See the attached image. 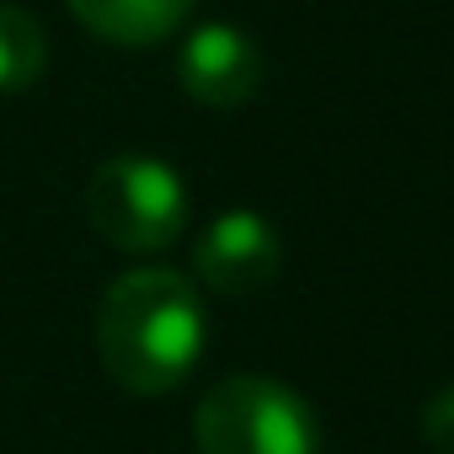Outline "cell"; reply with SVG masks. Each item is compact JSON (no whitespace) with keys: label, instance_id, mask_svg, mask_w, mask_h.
<instances>
[{"label":"cell","instance_id":"cell-1","mask_svg":"<svg viewBox=\"0 0 454 454\" xmlns=\"http://www.w3.org/2000/svg\"><path fill=\"white\" fill-rule=\"evenodd\" d=\"M208 348V316L192 278L171 268H129L97 305V358L129 395L176 390Z\"/></svg>","mask_w":454,"mask_h":454},{"label":"cell","instance_id":"cell-5","mask_svg":"<svg viewBox=\"0 0 454 454\" xmlns=\"http://www.w3.org/2000/svg\"><path fill=\"white\" fill-rule=\"evenodd\" d=\"M192 268L214 294H257L278 278L284 268V241L273 231V219L252 208L219 214L192 247Z\"/></svg>","mask_w":454,"mask_h":454},{"label":"cell","instance_id":"cell-2","mask_svg":"<svg viewBox=\"0 0 454 454\" xmlns=\"http://www.w3.org/2000/svg\"><path fill=\"white\" fill-rule=\"evenodd\" d=\"M198 454H321L310 401L268 374L219 380L192 411Z\"/></svg>","mask_w":454,"mask_h":454},{"label":"cell","instance_id":"cell-8","mask_svg":"<svg viewBox=\"0 0 454 454\" xmlns=\"http://www.w3.org/2000/svg\"><path fill=\"white\" fill-rule=\"evenodd\" d=\"M422 438H427L433 454H454V385H443L422 406Z\"/></svg>","mask_w":454,"mask_h":454},{"label":"cell","instance_id":"cell-4","mask_svg":"<svg viewBox=\"0 0 454 454\" xmlns=\"http://www.w3.org/2000/svg\"><path fill=\"white\" fill-rule=\"evenodd\" d=\"M262 75H268L262 49L241 27H231V22H203V27H192L187 43H182V54H176L182 91L192 102L214 107V113L247 107L262 91Z\"/></svg>","mask_w":454,"mask_h":454},{"label":"cell","instance_id":"cell-3","mask_svg":"<svg viewBox=\"0 0 454 454\" xmlns=\"http://www.w3.org/2000/svg\"><path fill=\"white\" fill-rule=\"evenodd\" d=\"M91 231L118 252H166L187 231V187L155 155H107L86 187Z\"/></svg>","mask_w":454,"mask_h":454},{"label":"cell","instance_id":"cell-6","mask_svg":"<svg viewBox=\"0 0 454 454\" xmlns=\"http://www.w3.org/2000/svg\"><path fill=\"white\" fill-rule=\"evenodd\" d=\"M70 12L86 33L123 43V49H145V43L171 38L187 22L192 0H70Z\"/></svg>","mask_w":454,"mask_h":454},{"label":"cell","instance_id":"cell-7","mask_svg":"<svg viewBox=\"0 0 454 454\" xmlns=\"http://www.w3.org/2000/svg\"><path fill=\"white\" fill-rule=\"evenodd\" d=\"M43 65H49V38L38 17L0 0V97L27 91L43 75Z\"/></svg>","mask_w":454,"mask_h":454}]
</instances>
